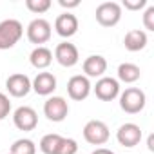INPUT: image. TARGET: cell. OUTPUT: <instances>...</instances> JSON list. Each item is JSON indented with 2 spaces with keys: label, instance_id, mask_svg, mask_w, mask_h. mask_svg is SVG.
Wrapping results in <instances>:
<instances>
[{
  "label": "cell",
  "instance_id": "obj_13",
  "mask_svg": "<svg viewBox=\"0 0 154 154\" xmlns=\"http://www.w3.org/2000/svg\"><path fill=\"white\" fill-rule=\"evenodd\" d=\"M54 29L62 38H71V36L76 35V31H78V18L69 11L62 13L54 20Z\"/></svg>",
  "mask_w": 154,
  "mask_h": 154
},
{
  "label": "cell",
  "instance_id": "obj_15",
  "mask_svg": "<svg viewBox=\"0 0 154 154\" xmlns=\"http://www.w3.org/2000/svg\"><path fill=\"white\" fill-rule=\"evenodd\" d=\"M82 67L87 78H102L103 72L107 71V60L102 54H91L84 60Z\"/></svg>",
  "mask_w": 154,
  "mask_h": 154
},
{
  "label": "cell",
  "instance_id": "obj_28",
  "mask_svg": "<svg viewBox=\"0 0 154 154\" xmlns=\"http://www.w3.org/2000/svg\"><path fill=\"white\" fill-rule=\"evenodd\" d=\"M147 145H149V150H154V136H152V134L149 136V141H147Z\"/></svg>",
  "mask_w": 154,
  "mask_h": 154
},
{
  "label": "cell",
  "instance_id": "obj_3",
  "mask_svg": "<svg viewBox=\"0 0 154 154\" xmlns=\"http://www.w3.org/2000/svg\"><path fill=\"white\" fill-rule=\"evenodd\" d=\"M96 22L103 27H114L122 20V6L118 2H102L96 8Z\"/></svg>",
  "mask_w": 154,
  "mask_h": 154
},
{
  "label": "cell",
  "instance_id": "obj_20",
  "mask_svg": "<svg viewBox=\"0 0 154 154\" xmlns=\"http://www.w3.org/2000/svg\"><path fill=\"white\" fill-rule=\"evenodd\" d=\"M11 154H36V145L29 138H20L11 145Z\"/></svg>",
  "mask_w": 154,
  "mask_h": 154
},
{
  "label": "cell",
  "instance_id": "obj_26",
  "mask_svg": "<svg viewBox=\"0 0 154 154\" xmlns=\"http://www.w3.org/2000/svg\"><path fill=\"white\" fill-rule=\"evenodd\" d=\"M58 4L65 9H71V8H78L80 6V0H58Z\"/></svg>",
  "mask_w": 154,
  "mask_h": 154
},
{
  "label": "cell",
  "instance_id": "obj_5",
  "mask_svg": "<svg viewBox=\"0 0 154 154\" xmlns=\"http://www.w3.org/2000/svg\"><path fill=\"white\" fill-rule=\"evenodd\" d=\"M91 89H93V85H91L89 78L84 74H74L67 82V94L71 100H76V102L85 100L91 94Z\"/></svg>",
  "mask_w": 154,
  "mask_h": 154
},
{
  "label": "cell",
  "instance_id": "obj_16",
  "mask_svg": "<svg viewBox=\"0 0 154 154\" xmlns=\"http://www.w3.org/2000/svg\"><path fill=\"white\" fill-rule=\"evenodd\" d=\"M147 42H149V36H147V33L141 31V29H131V31L125 35V38H123L125 49H127V51H132V53L145 49Z\"/></svg>",
  "mask_w": 154,
  "mask_h": 154
},
{
  "label": "cell",
  "instance_id": "obj_12",
  "mask_svg": "<svg viewBox=\"0 0 154 154\" xmlns=\"http://www.w3.org/2000/svg\"><path fill=\"white\" fill-rule=\"evenodd\" d=\"M116 140L122 147L132 149L141 141V129L136 123H123L118 131H116Z\"/></svg>",
  "mask_w": 154,
  "mask_h": 154
},
{
  "label": "cell",
  "instance_id": "obj_4",
  "mask_svg": "<svg viewBox=\"0 0 154 154\" xmlns=\"http://www.w3.org/2000/svg\"><path fill=\"white\" fill-rule=\"evenodd\" d=\"M109 127L102 120H91L84 127V138L91 145H103L109 140Z\"/></svg>",
  "mask_w": 154,
  "mask_h": 154
},
{
  "label": "cell",
  "instance_id": "obj_7",
  "mask_svg": "<svg viewBox=\"0 0 154 154\" xmlns=\"http://www.w3.org/2000/svg\"><path fill=\"white\" fill-rule=\"evenodd\" d=\"M44 114L49 122H63L69 114V105L62 96H51L44 103Z\"/></svg>",
  "mask_w": 154,
  "mask_h": 154
},
{
  "label": "cell",
  "instance_id": "obj_22",
  "mask_svg": "<svg viewBox=\"0 0 154 154\" xmlns=\"http://www.w3.org/2000/svg\"><path fill=\"white\" fill-rule=\"evenodd\" d=\"M76 152H78V143L72 138H63L56 150V154H76Z\"/></svg>",
  "mask_w": 154,
  "mask_h": 154
},
{
  "label": "cell",
  "instance_id": "obj_23",
  "mask_svg": "<svg viewBox=\"0 0 154 154\" xmlns=\"http://www.w3.org/2000/svg\"><path fill=\"white\" fill-rule=\"evenodd\" d=\"M9 112H11V102L4 93H0V122L6 120L9 116Z\"/></svg>",
  "mask_w": 154,
  "mask_h": 154
},
{
  "label": "cell",
  "instance_id": "obj_6",
  "mask_svg": "<svg viewBox=\"0 0 154 154\" xmlns=\"http://www.w3.org/2000/svg\"><path fill=\"white\" fill-rule=\"evenodd\" d=\"M27 38H29L31 44H36V47L49 42V38H51V24L45 18L31 20L29 26H27Z\"/></svg>",
  "mask_w": 154,
  "mask_h": 154
},
{
  "label": "cell",
  "instance_id": "obj_17",
  "mask_svg": "<svg viewBox=\"0 0 154 154\" xmlns=\"http://www.w3.org/2000/svg\"><path fill=\"white\" fill-rule=\"evenodd\" d=\"M29 62L35 69H47L53 62V51L40 45V47H35L29 54Z\"/></svg>",
  "mask_w": 154,
  "mask_h": 154
},
{
  "label": "cell",
  "instance_id": "obj_11",
  "mask_svg": "<svg viewBox=\"0 0 154 154\" xmlns=\"http://www.w3.org/2000/svg\"><path fill=\"white\" fill-rule=\"evenodd\" d=\"M6 89L11 96L15 98H24L29 94L31 91V80L27 74H22V72H15L11 74L9 78L6 80Z\"/></svg>",
  "mask_w": 154,
  "mask_h": 154
},
{
  "label": "cell",
  "instance_id": "obj_18",
  "mask_svg": "<svg viewBox=\"0 0 154 154\" xmlns=\"http://www.w3.org/2000/svg\"><path fill=\"white\" fill-rule=\"evenodd\" d=\"M141 76V69L136 65V63H131V62H125V63H120L118 67V80L123 82V84H134L140 80Z\"/></svg>",
  "mask_w": 154,
  "mask_h": 154
},
{
  "label": "cell",
  "instance_id": "obj_1",
  "mask_svg": "<svg viewBox=\"0 0 154 154\" xmlns=\"http://www.w3.org/2000/svg\"><path fill=\"white\" fill-rule=\"evenodd\" d=\"M24 35V26L15 20V18H8L0 22V49L6 51L11 49L18 44V40Z\"/></svg>",
  "mask_w": 154,
  "mask_h": 154
},
{
  "label": "cell",
  "instance_id": "obj_21",
  "mask_svg": "<svg viewBox=\"0 0 154 154\" xmlns=\"http://www.w3.org/2000/svg\"><path fill=\"white\" fill-rule=\"evenodd\" d=\"M51 6H53L51 0H26V8L35 15H42V13L49 11Z\"/></svg>",
  "mask_w": 154,
  "mask_h": 154
},
{
  "label": "cell",
  "instance_id": "obj_24",
  "mask_svg": "<svg viewBox=\"0 0 154 154\" xmlns=\"http://www.w3.org/2000/svg\"><path fill=\"white\" fill-rule=\"evenodd\" d=\"M143 26L147 31H154V6H147L143 13Z\"/></svg>",
  "mask_w": 154,
  "mask_h": 154
},
{
  "label": "cell",
  "instance_id": "obj_10",
  "mask_svg": "<svg viewBox=\"0 0 154 154\" xmlns=\"http://www.w3.org/2000/svg\"><path fill=\"white\" fill-rule=\"evenodd\" d=\"M54 58L62 67H74L80 60L78 47L71 42H60L54 47Z\"/></svg>",
  "mask_w": 154,
  "mask_h": 154
},
{
  "label": "cell",
  "instance_id": "obj_27",
  "mask_svg": "<svg viewBox=\"0 0 154 154\" xmlns=\"http://www.w3.org/2000/svg\"><path fill=\"white\" fill-rule=\"evenodd\" d=\"M93 154H114L111 149H105V147H100V149H96Z\"/></svg>",
  "mask_w": 154,
  "mask_h": 154
},
{
  "label": "cell",
  "instance_id": "obj_25",
  "mask_svg": "<svg viewBox=\"0 0 154 154\" xmlns=\"http://www.w3.org/2000/svg\"><path fill=\"white\" fill-rule=\"evenodd\" d=\"M147 6V0H123V8L129 11H140Z\"/></svg>",
  "mask_w": 154,
  "mask_h": 154
},
{
  "label": "cell",
  "instance_id": "obj_14",
  "mask_svg": "<svg viewBox=\"0 0 154 154\" xmlns=\"http://www.w3.org/2000/svg\"><path fill=\"white\" fill-rule=\"evenodd\" d=\"M31 89L40 94V96H49L54 93L56 89V78H54V74L53 72H38L35 76V80L31 82Z\"/></svg>",
  "mask_w": 154,
  "mask_h": 154
},
{
  "label": "cell",
  "instance_id": "obj_2",
  "mask_svg": "<svg viewBox=\"0 0 154 154\" xmlns=\"http://www.w3.org/2000/svg\"><path fill=\"white\" fill-rule=\"evenodd\" d=\"M145 103H147V96L140 87H127L120 94V107L127 114H138L140 111H143Z\"/></svg>",
  "mask_w": 154,
  "mask_h": 154
},
{
  "label": "cell",
  "instance_id": "obj_9",
  "mask_svg": "<svg viewBox=\"0 0 154 154\" xmlns=\"http://www.w3.org/2000/svg\"><path fill=\"white\" fill-rule=\"evenodd\" d=\"M94 94L102 102H112L120 96V82L111 76H102L94 85Z\"/></svg>",
  "mask_w": 154,
  "mask_h": 154
},
{
  "label": "cell",
  "instance_id": "obj_8",
  "mask_svg": "<svg viewBox=\"0 0 154 154\" xmlns=\"http://www.w3.org/2000/svg\"><path fill=\"white\" fill-rule=\"evenodd\" d=\"M13 123L17 129L20 131H35L36 125H38V114L33 107H27V105H22L18 107L15 112H13Z\"/></svg>",
  "mask_w": 154,
  "mask_h": 154
},
{
  "label": "cell",
  "instance_id": "obj_29",
  "mask_svg": "<svg viewBox=\"0 0 154 154\" xmlns=\"http://www.w3.org/2000/svg\"><path fill=\"white\" fill-rule=\"evenodd\" d=\"M8 154H11V152H8Z\"/></svg>",
  "mask_w": 154,
  "mask_h": 154
},
{
  "label": "cell",
  "instance_id": "obj_19",
  "mask_svg": "<svg viewBox=\"0 0 154 154\" xmlns=\"http://www.w3.org/2000/svg\"><path fill=\"white\" fill-rule=\"evenodd\" d=\"M62 140H63V136H60V134H54V132L45 134V136L40 140V150H42L44 154H56L58 145L62 143Z\"/></svg>",
  "mask_w": 154,
  "mask_h": 154
}]
</instances>
